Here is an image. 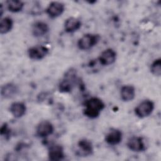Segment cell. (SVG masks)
Returning a JSON list of instances; mask_svg holds the SVG:
<instances>
[{
    "label": "cell",
    "mask_w": 161,
    "mask_h": 161,
    "mask_svg": "<svg viewBox=\"0 0 161 161\" xmlns=\"http://www.w3.org/2000/svg\"><path fill=\"white\" fill-rule=\"evenodd\" d=\"M104 108L105 104L100 98L92 97L84 102L83 114L90 119H95L99 117Z\"/></svg>",
    "instance_id": "obj_1"
},
{
    "label": "cell",
    "mask_w": 161,
    "mask_h": 161,
    "mask_svg": "<svg viewBox=\"0 0 161 161\" xmlns=\"http://www.w3.org/2000/svg\"><path fill=\"white\" fill-rule=\"evenodd\" d=\"M77 80V73L74 68L67 70L58 84V90L60 92L68 93L71 92Z\"/></svg>",
    "instance_id": "obj_2"
},
{
    "label": "cell",
    "mask_w": 161,
    "mask_h": 161,
    "mask_svg": "<svg viewBox=\"0 0 161 161\" xmlns=\"http://www.w3.org/2000/svg\"><path fill=\"white\" fill-rule=\"evenodd\" d=\"M99 35L87 33L80 38L77 42V47L80 50H87L94 47L99 41Z\"/></svg>",
    "instance_id": "obj_3"
},
{
    "label": "cell",
    "mask_w": 161,
    "mask_h": 161,
    "mask_svg": "<svg viewBox=\"0 0 161 161\" xmlns=\"http://www.w3.org/2000/svg\"><path fill=\"white\" fill-rule=\"evenodd\" d=\"M154 109V103L151 100L142 101L135 109V113L139 118H144L152 114Z\"/></svg>",
    "instance_id": "obj_4"
},
{
    "label": "cell",
    "mask_w": 161,
    "mask_h": 161,
    "mask_svg": "<svg viewBox=\"0 0 161 161\" xmlns=\"http://www.w3.org/2000/svg\"><path fill=\"white\" fill-rule=\"evenodd\" d=\"M48 48L43 45H36L30 48L27 53L29 58L34 60H40L44 58L48 53Z\"/></svg>",
    "instance_id": "obj_5"
},
{
    "label": "cell",
    "mask_w": 161,
    "mask_h": 161,
    "mask_svg": "<svg viewBox=\"0 0 161 161\" xmlns=\"http://www.w3.org/2000/svg\"><path fill=\"white\" fill-rule=\"evenodd\" d=\"M54 131L52 123L48 120L40 121L36 128V133L40 138H46L51 135Z\"/></svg>",
    "instance_id": "obj_6"
},
{
    "label": "cell",
    "mask_w": 161,
    "mask_h": 161,
    "mask_svg": "<svg viewBox=\"0 0 161 161\" xmlns=\"http://www.w3.org/2000/svg\"><path fill=\"white\" fill-rule=\"evenodd\" d=\"M116 52L112 48H107L103 51L98 58V62L103 66L113 64L116 60Z\"/></svg>",
    "instance_id": "obj_7"
},
{
    "label": "cell",
    "mask_w": 161,
    "mask_h": 161,
    "mask_svg": "<svg viewBox=\"0 0 161 161\" xmlns=\"http://www.w3.org/2000/svg\"><path fill=\"white\" fill-rule=\"evenodd\" d=\"M128 148L133 151L136 152H143L146 150V145L143 138L142 136H133L130 138L127 142Z\"/></svg>",
    "instance_id": "obj_8"
},
{
    "label": "cell",
    "mask_w": 161,
    "mask_h": 161,
    "mask_svg": "<svg viewBox=\"0 0 161 161\" xmlns=\"http://www.w3.org/2000/svg\"><path fill=\"white\" fill-rule=\"evenodd\" d=\"M65 11V5L64 3L58 1L51 2L46 9V13L51 18H56L64 13Z\"/></svg>",
    "instance_id": "obj_9"
},
{
    "label": "cell",
    "mask_w": 161,
    "mask_h": 161,
    "mask_svg": "<svg viewBox=\"0 0 161 161\" xmlns=\"http://www.w3.org/2000/svg\"><path fill=\"white\" fill-rule=\"evenodd\" d=\"M93 145L92 142L86 138L80 140L77 143V154L79 156L86 157L92 154Z\"/></svg>",
    "instance_id": "obj_10"
},
{
    "label": "cell",
    "mask_w": 161,
    "mask_h": 161,
    "mask_svg": "<svg viewBox=\"0 0 161 161\" xmlns=\"http://www.w3.org/2000/svg\"><path fill=\"white\" fill-rule=\"evenodd\" d=\"M48 156L50 160L58 161L62 160L65 157L63 147L59 144L51 145L48 148Z\"/></svg>",
    "instance_id": "obj_11"
},
{
    "label": "cell",
    "mask_w": 161,
    "mask_h": 161,
    "mask_svg": "<svg viewBox=\"0 0 161 161\" xmlns=\"http://www.w3.org/2000/svg\"><path fill=\"white\" fill-rule=\"evenodd\" d=\"M18 86L12 82L6 83L2 86L1 89V95L2 97L4 99H11L18 94Z\"/></svg>",
    "instance_id": "obj_12"
},
{
    "label": "cell",
    "mask_w": 161,
    "mask_h": 161,
    "mask_svg": "<svg viewBox=\"0 0 161 161\" xmlns=\"http://www.w3.org/2000/svg\"><path fill=\"white\" fill-rule=\"evenodd\" d=\"M123 138L122 132L118 129H111L105 136V142L109 145L119 144Z\"/></svg>",
    "instance_id": "obj_13"
},
{
    "label": "cell",
    "mask_w": 161,
    "mask_h": 161,
    "mask_svg": "<svg viewBox=\"0 0 161 161\" xmlns=\"http://www.w3.org/2000/svg\"><path fill=\"white\" fill-rule=\"evenodd\" d=\"M49 31L48 25L43 21L35 22L31 28L32 35L35 37H41L46 35Z\"/></svg>",
    "instance_id": "obj_14"
},
{
    "label": "cell",
    "mask_w": 161,
    "mask_h": 161,
    "mask_svg": "<svg viewBox=\"0 0 161 161\" xmlns=\"http://www.w3.org/2000/svg\"><path fill=\"white\" fill-rule=\"evenodd\" d=\"M26 111V106L23 102H14L9 107L11 114L16 118H19L23 116Z\"/></svg>",
    "instance_id": "obj_15"
},
{
    "label": "cell",
    "mask_w": 161,
    "mask_h": 161,
    "mask_svg": "<svg viewBox=\"0 0 161 161\" xmlns=\"http://www.w3.org/2000/svg\"><path fill=\"white\" fill-rule=\"evenodd\" d=\"M120 97L125 102L131 101L135 97V89L132 85H125L120 90Z\"/></svg>",
    "instance_id": "obj_16"
},
{
    "label": "cell",
    "mask_w": 161,
    "mask_h": 161,
    "mask_svg": "<svg viewBox=\"0 0 161 161\" xmlns=\"http://www.w3.org/2000/svg\"><path fill=\"white\" fill-rule=\"evenodd\" d=\"M80 26L81 21L75 17L68 18L64 23V30L69 33H72L77 31Z\"/></svg>",
    "instance_id": "obj_17"
},
{
    "label": "cell",
    "mask_w": 161,
    "mask_h": 161,
    "mask_svg": "<svg viewBox=\"0 0 161 161\" xmlns=\"http://www.w3.org/2000/svg\"><path fill=\"white\" fill-rule=\"evenodd\" d=\"M13 26V21L10 17H4L1 18L0 22L1 34H6L9 32Z\"/></svg>",
    "instance_id": "obj_18"
},
{
    "label": "cell",
    "mask_w": 161,
    "mask_h": 161,
    "mask_svg": "<svg viewBox=\"0 0 161 161\" xmlns=\"http://www.w3.org/2000/svg\"><path fill=\"white\" fill-rule=\"evenodd\" d=\"M8 9L12 13H18L21 11L23 7L24 3L21 1L9 0L6 2Z\"/></svg>",
    "instance_id": "obj_19"
},
{
    "label": "cell",
    "mask_w": 161,
    "mask_h": 161,
    "mask_svg": "<svg viewBox=\"0 0 161 161\" xmlns=\"http://www.w3.org/2000/svg\"><path fill=\"white\" fill-rule=\"evenodd\" d=\"M150 72L152 74L157 77H160L161 75V59H155L150 66Z\"/></svg>",
    "instance_id": "obj_20"
},
{
    "label": "cell",
    "mask_w": 161,
    "mask_h": 161,
    "mask_svg": "<svg viewBox=\"0 0 161 161\" xmlns=\"http://www.w3.org/2000/svg\"><path fill=\"white\" fill-rule=\"evenodd\" d=\"M10 129L6 123H4L0 129V133L1 135L3 136H4V138H7L10 134Z\"/></svg>",
    "instance_id": "obj_21"
},
{
    "label": "cell",
    "mask_w": 161,
    "mask_h": 161,
    "mask_svg": "<svg viewBox=\"0 0 161 161\" xmlns=\"http://www.w3.org/2000/svg\"><path fill=\"white\" fill-rule=\"evenodd\" d=\"M0 5H1V8H0L1 13H0V16H3V5H2V4H1Z\"/></svg>",
    "instance_id": "obj_22"
}]
</instances>
